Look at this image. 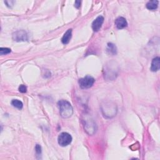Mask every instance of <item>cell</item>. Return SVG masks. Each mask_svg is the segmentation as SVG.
Returning a JSON list of instances; mask_svg holds the SVG:
<instances>
[{
	"label": "cell",
	"instance_id": "cell-8",
	"mask_svg": "<svg viewBox=\"0 0 160 160\" xmlns=\"http://www.w3.org/2000/svg\"><path fill=\"white\" fill-rule=\"evenodd\" d=\"M160 68V58L157 56L153 59L151 65V70L153 72H156Z\"/></svg>",
	"mask_w": 160,
	"mask_h": 160
},
{
	"label": "cell",
	"instance_id": "cell-15",
	"mask_svg": "<svg viewBox=\"0 0 160 160\" xmlns=\"http://www.w3.org/2000/svg\"><path fill=\"white\" fill-rule=\"evenodd\" d=\"M35 149H36V153L38 155H40L41 153V147L39 145H37L36 148H35Z\"/></svg>",
	"mask_w": 160,
	"mask_h": 160
},
{
	"label": "cell",
	"instance_id": "cell-12",
	"mask_svg": "<svg viewBox=\"0 0 160 160\" xmlns=\"http://www.w3.org/2000/svg\"><path fill=\"white\" fill-rule=\"evenodd\" d=\"M11 104L14 106V107L19 109V110H21L23 108V103L18 100H13L11 101Z\"/></svg>",
	"mask_w": 160,
	"mask_h": 160
},
{
	"label": "cell",
	"instance_id": "cell-9",
	"mask_svg": "<svg viewBox=\"0 0 160 160\" xmlns=\"http://www.w3.org/2000/svg\"><path fill=\"white\" fill-rule=\"evenodd\" d=\"M72 30L69 29L64 34L63 38H62L61 39V42L63 43L64 44H68L71 38H72Z\"/></svg>",
	"mask_w": 160,
	"mask_h": 160
},
{
	"label": "cell",
	"instance_id": "cell-1",
	"mask_svg": "<svg viewBox=\"0 0 160 160\" xmlns=\"http://www.w3.org/2000/svg\"><path fill=\"white\" fill-rule=\"evenodd\" d=\"M58 106L61 117L63 118H69L72 116L73 109L72 104L66 100H62L58 101Z\"/></svg>",
	"mask_w": 160,
	"mask_h": 160
},
{
	"label": "cell",
	"instance_id": "cell-5",
	"mask_svg": "<svg viewBox=\"0 0 160 160\" xmlns=\"http://www.w3.org/2000/svg\"><path fill=\"white\" fill-rule=\"evenodd\" d=\"M13 39L15 41H28V33L24 30L17 31L13 34Z\"/></svg>",
	"mask_w": 160,
	"mask_h": 160
},
{
	"label": "cell",
	"instance_id": "cell-11",
	"mask_svg": "<svg viewBox=\"0 0 160 160\" xmlns=\"http://www.w3.org/2000/svg\"><path fill=\"white\" fill-rule=\"evenodd\" d=\"M107 52L110 55H114L117 53V46L114 45V44L110 43L108 44V48H107Z\"/></svg>",
	"mask_w": 160,
	"mask_h": 160
},
{
	"label": "cell",
	"instance_id": "cell-7",
	"mask_svg": "<svg viewBox=\"0 0 160 160\" xmlns=\"http://www.w3.org/2000/svg\"><path fill=\"white\" fill-rule=\"evenodd\" d=\"M115 25L118 29H123L127 27L128 23L124 18L119 17L115 20Z\"/></svg>",
	"mask_w": 160,
	"mask_h": 160
},
{
	"label": "cell",
	"instance_id": "cell-6",
	"mask_svg": "<svg viewBox=\"0 0 160 160\" xmlns=\"http://www.w3.org/2000/svg\"><path fill=\"white\" fill-rule=\"evenodd\" d=\"M104 22V17L102 16H98L92 23V28L94 32L98 31Z\"/></svg>",
	"mask_w": 160,
	"mask_h": 160
},
{
	"label": "cell",
	"instance_id": "cell-4",
	"mask_svg": "<svg viewBox=\"0 0 160 160\" xmlns=\"http://www.w3.org/2000/svg\"><path fill=\"white\" fill-rule=\"evenodd\" d=\"M83 121L85 122L84 127L85 131L89 135H93L96 131V126L95 123L93 121V120H91L87 117Z\"/></svg>",
	"mask_w": 160,
	"mask_h": 160
},
{
	"label": "cell",
	"instance_id": "cell-16",
	"mask_svg": "<svg viewBox=\"0 0 160 160\" xmlns=\"http://www.w3.org/2000/svg\"><path fill=\"white\" fill-rule=\"evenodd\" d=\"M80 6H81V2H80V1H76L75 3V6L76 8H79L80 7Z\"/></svg>",
	"mask_w": 160,
	"mask_h": 160
},
{
	"label": "cell",
	"instance_id": "cell-10",
	"mask_svg": "<svg viewBox=\"0 0 160 160\" xmlns=\"http://www.w3.org/2000/svg\"><path fill=\"white\" fill-rule=\"evenodd\" d=\"M158 1L157 0H152V1H149L146 4V8L149 10H155L158 8Z\"/></svg>",
	"mask_w": 160,
	"mask_h": 160
},
{
	"label": "cell",
	"instance_id": "cell-2",
	"mask_svg": "<svg viewBox=\"0 0 160 160\" xmlns=\"http://www.w3.org/2000/svg\"><path fill=\"white\" fill-rule=\"evenodd\" d=\"M95 80L93 77L91 76H86L85 77L79 79V85L82 89H88L93 86Z\"/></svg>",
	"mask_w": 160,
	"mask_h": 160
},
{
	"label": "cell",
	"instance_id": "cell-14",
	"mask_svg": "<svg viewBox=\"0 0 160 160\" xmlns=\"http://www.w3.org/2000/svg\"><path fill=\"white\" fill-rule=\"evenodd\" d=\"M19 91L22 93H26V91H27V88H26V86L25 85H21L19 87Z\"/></svg>",
	"mask_w": 160,
	"mask_h": 160
},
{
	"label": "cell",
	"instance_id": "cell-3",
	"mask_svg": "<svg viewBox=\"0 0 160 160\" xmlns=\"http://www.w3.org/2000/svg\"><path fill=\"white\" fill-rule=\"evenodd\" d=\"M58 144L61 146H66L69 145L72 141V137L69 133L63 132L61 133L58 138Z\"/></svg>",
	"mask_w": 160,
	"mask_h": 160
},
{
	"label": "cell",
	"instance_id": "cell-13",
	"mask_svg": "<svg viewBox=\"0 0 160 160\" xmlns=\"http://www.w3.org/2000/svg\"><path fill=\"white\" fill-rule=\"evenodd\" d=\"M11 51V49L8 48H0V54L1 55H7L10 53Z\"/></svg>",
	"mask_w": 160,
	"mask_h": 160
}]
</instances>
